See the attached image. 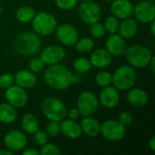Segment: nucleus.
Listing matches in <instances>:
<instances>
[{
	"label": "nucleus",
	"mask_w": 155,
	"mask_h": 155,
	"mask_svg": "<svg viewBox=\"0 0 155 155\" xmlns=\"http://www.w3.org/2000/svg\"><path fill=\"white\" fill-rule=\"evenodd\" d=\"M80 115H81L80 114V112H79V110L77 108H73L69 112V118L72 119V120H74L75 121L76 119H78L80 117Z\"/></svg>",
	"instance_id": "39"
},
{
	"label": "nucleus",
	"mask_w": 155,
	"mask_h": 155,
	"mask_svg": "<svg viewBox=\"0 0 155 155\" xmlns=\"http://www.w3.org/2000/svg\"><path fill=\"white\" fill-rule=\"evenodd\" d=\"M46 133L49 136H57L60 133V124H58V122L51 121L46 126Z\"/></svg>",
	"instance_id": "35"
},
{
	"label": "nucleus",
	"mask_w": 155,
	"mask_h": 155,
	"mask_svg": "<svg viewBox=\"0 0 155 155\" xmlns=\"http://www.w3.org/2000/svg\"><path fill=\"white\" fill-rule=\"evenodd\" d=\"M100 134L107 141H121L125 135V126L119 121L107 120L100 125Z\"/></svg>",
	"instance_id": "7"
},
{
	"label": "nucleus",
	"mask_w": 155,
	"mask_h": 155,
	"mask_svg": "<svg viewBox=\"0 0 155 155\" xmlns=\"http://www.w3.org/2000/svg\"><path fill=\"white\" fill-rule=\"evenodd\" d=\"M111 12L118 19H126L133 15L134 5L129 0H114L111 5Z\"/></svg>",
	"instance_id": "17"
},
{
	"label": "nucleus",
	"mask_w": 155,
	"mask_h": 155,
	"mask_svg": "<svg viewBox=\"0 0 155 155\" xmlns=\"http://www.w3.org/2000/svg\"><path fill=\"white\" fill-rule=\"evenodd\" d=\"M119 20L114 15L107 16L104 19V29L110 34H115L119 29Z\"/></svg>",
	"instance_id": "28"
},
{
	"label": "nucleus",
	"mask_w": 155,
	"mask_h": 155,
	"mask_svg": "<svg viewBox=\"0 0 155 155\" xmlns=\"http://www.w3.org/2000/svg\"><path fill=\"white\" fill-rule=\"evenodd\" d=\"M1 13H2V6H1V5H0V15H1Z\"/></svg>",
	"instance_id": "46"
},
{
	"label": "nucleus",
	"mask_w": 155,
	"mask_h": 155,
	"mask_svg": "<svg viewBox=\"0 0 155 155\" xmlns=\"http://www.w3.org/2000/svg\"><path fill=\"white\" fill-rule=\"evenodd\" d=\"M124 126H127V125H130L133 121H134V117L132 115L131 113L129 112H123L120 116H119V120H118Z\"/></svg>",
	"instance_id": "38"
},
{
	"label": "nucleus",
	"mask_w": 155,
	"mask_h": 155,
	"mask_svg": "<svg viewBox=\"0 0 155 155\" xmlns=\"http://www.w3.org/2000/svg\"><path fill=\"white\" fill-rule=\"evenodd\" d=\"M95 82L101 87L108 86L112 84V74L106 71L99 72L95 76Z\"/></svg>",
	"instance_id": "30"
},
{
	"label": "nucleus",
	"mask_w": 155,
	"mask_h": 155,
	"mask_svg": "<svg viewBox=\"0 0 155 155\" xmlns=\"http://www.w3.org/2000/svg\"><path fill=\"white\" fill-rule=\"evenodd\" d=\"M35 15V10L32 7H30V6H22L16 11L15 17L21 23H28V22L32 21Z\"/></svg>",
	"instance_id": "26"
},
{
	"label": "nucleus",
	"mask_w": 155,
	"mask_h": 155,
	"mask_svg": "<svg viewBox=\"0 0 155 155\" xmlns=\"http://www.w3.org/2000/svg\"><path fill=\"white\" fill-rule=\"evenodd\" d=\"M80 83V78L78 76H73V84H79Z\"/></svg>",
	"instance_id": "45"
},
{
	"label": "nucleus",
	"mask_w": 155,
	"mask_h": 155,
	"mask_svg": "<svg viewBox=\"0 0 155 155\" xmlns=\"http://www.w3.org/2000/svg\"><path fill=\"white\" fill-rule=\"evenodd\" d=\"M106 50L114 56H122L124 54L127 45L126 41L120 35L111 34V35L106 40Z\"/></svg>",
	"instance_id": "15"
},
{
	"label": "nucleus",
	"mask_w": 155,
	"mask_h": 155,
	"mask_svg": "<svg viewBox=\"0 0 155 155\" xmlns=\"http://www.w3.org/2000/svg\"><path fill=\"white\" fill-rule=\"evenodd\" d=\"M4 143L8 150L12 152H19L25 147L27 143V139L25 134H23L22 132L12 130L5 135Z\"/></svg>",
	"instance_id": "13"
},
{
	"label": "nucleus",
	"mask_w": 155,
	"mask_h": 155,
	"mask_svg": "<svg viewBox=\"0 0 155 155\" xmlns=\"http://www.w3.org/2000/svg\"><path fill=\"white\" fill-rule=\"evenodd\" d=\"M114 87L119 91H126L134 87L136 82V73L130 65L119 67L112 76Z\"/></svg>",
	"instance_id": "4"
},
{
	"label": "nucleus",
	"mask_w": 155,
	"mask_h": 155,
	"mask_svg": "<svg viewBox=\"0 0 155 155\" xmlns=\"http://www.w3.org/2000/svg\"><path fill=\"white\" fill-rule=\"evenodd\" d=\"M90 33L94 38H96V39L102 38L105 34V29H104V25H102L98 22L92 24L90 26Z\"/></svg>",
	"instance_id": "31"
},
{
	"label": "nucleus",
	"mask_w": 155,
	"mask_h": 155,
	"mask_svg": "<svg viewBox=\"0 0 155 155\" xmlns=\"http://www.w3.org/2000/svg\"><path fill=\"white\" fill-rule=\"evenodd\" d=\"M118 30L122 37H124V39H130L137 34L138 25L135 20L132 18H126L119 25Z\"/></svg>",
	"instance_id": "22"
},
{
	"label": "nucleus",
	"mask_w": 155,
	"mask_h": 155,
	"mask_svg": "<svg viewBox=\"0 0 155 155\" xmlns=\"http://www.w3.org/2000/svg\"><path fill=\"white\" fill-rule=\"evenodd\" d=\"M55 2L59 8L63 10H72L76 6L78 0H55Z\"/></svg>",
	"instance_id": "34"
},
{
	"label": "nucleus",
	"mask_w": 155,
	"mask_h": 155,
	"mask_svg": "<svg viewBox=\"0 0 155 155\" xmlns=\"http://www.w3.org/2000/svg\"><path fill=\"white\" fill-rule=\"evenodd\" d=\"M17 118V112L15 107L10 104H0V122L3 124H13Z\"/></svg>",
	"instance_id": "24"
},
{
	"label": "nucleus",
	"mask_w": 155,
	"mask_h": 155,
	"mask_svg": "<svg viewBox=\"0 0 155 155\" xmlns=\"http://www.w3.org/2000/svg\"><path fill=\"white\" fill-rule=\"evenodd\" d=\"M22 129L28 134H34L39 128V122L35 115L32 114H25L22 119Z\"/></svg>",
	"instance_id": "25"
},
{
	"label": "nucleus",
	"mask_w": 155,
	"mask_h": 155,
	"mask_svg": "<svg viewBox=\"0 0 155 155\" xmlns=\"http://www.w3.org/2000/svg\"><path fill=\"white\" fill-rule=\"evenodd\" d=\"M73 74L63 64H51L45 73V80L46 84L55 89L64 91L73 84Z\"/></svg>",
	"instance_id": "1"
},
{
	"label": "nucleus",
	"mask_w": 155,
	"mask_h": 155,
	"mask_svg": "<svg viewBox=\"0 0 155 155\" xmlns=\"http://www.w3.org/2000/svg\"><path fill=\"white\" fill-rule=\"evenodd\" d=\"M45 63L41 58H34L29 63V68L33 73H39L45 68Z\"/></svg>",
	"instance_id": "33"
},
{
	"label": "nucleus",
	"mask_w": 155,
	"mask_h": 155,
	"mask_svg": "<svg viewBox=\"0 0 155 155\" xmlns=\"http://www.w3.org/2000/svg\"><path fill=\"white\" fill-rule=\"evenodd\" d=\"M13 47L19 54L34 55L40 50L41 40L36 34L25 32L15 36L13 42Z\"/></svg>",
	"instance_id": "2"
},
{
	"label": "nucleus",
	"mask_w": 155,
	"mask_h": 155,
	"mask_svg": "<svg viewBox=\"0 0 155 155\" xmlns=\"http://www.w3.org/2000/svg\"><path fill=\"white\" fill-rule=\"evenodd\" d=\"M14 81L15 82L16 85L24 89H30L36 84L37 79L33 72L27 70H20L15 73Z\"/></svg>",
	"instance_id": "19"
},
{
	"label": "nucleus",
	"mask_w": 155,
	"mask_h": 155,
	"mask_svg": "<svg viewBox=\"0 0 155 155\" xmlns=\"http://www.w3.org/2000/svg\"><path fill=\"white\" fill-rule=\"evenodd\" d=\"M100 103L105 108L115 107L120 101L119 90L114 86H105L100 93Z\"/></svg>",
	"instance_id": "16"
},
{
	"label": "nucleus",
	"mask_w": 155,
	"mask_h": 155,
	"mask_svg": "<svg viewBox=\"0 0 155 155\" xmlns=\"http://www.w3.org/2000/svg\"><path fill=\"white\" fill-rule=\"evenodd\" d=\"M136 19L142 23H151L154 20L155 5L153 1L143 0L138 2L134 8V12Z\"/></svg>",
	"instance_id": "10"
},
{
	"label": "nucleus",
	"mask_w": 155,
	"mask_h": 155,
	"mask_svg": "<svg viewBox=\"0 0 155 155\" xmlns=\"http://www.w3.org/2000/svg\"><path fill=\"white\" fill-rule=\"evenodd\" d=\"M14 83V76L11 74H4L0 75V88L7 89Z\"/></svg>",
	"instance_id": "36"
},
{
	"label": "nucleus",
	"mask_w": 155,
	"mask_h": 155,
	"mask_svg": "<svg viewBox=\"0 0 155 155\" xmlns=\"http://www.w3.org/2000/svg\"><path fill=\"white\" fill-rule=\"evenodd\" d=\"M34 140L35 142V143L37 145H43L45 143H47L48 141V136L47 134L44 131H39L37 130L35 134H34Z\"/></svg>",
	"instance_id": "37"
},
{
	"label": "nucleus",
	"mask_w": 155,
	"mask_h": 155,
	"mask_svg": "<svg viewBox=\"0 0 155 155\" xmlns=\"http://www.w3.org/2000/svg\"><path fill=\"white\" fill-rule=\"evenodd\" d=\"M106 1H108V2H113V1H114V0H106Z\"/></svg>",
	"instance_id": "47"
},
{
	"label": "nucleus",
	"mask_w": 155,
	"mask_h": 155,
	"mask_svg": "<svg viewBox=\"0 0 155 155\" xmlns=\"http://www.w3.org/2000/svg\"><path fill=\"white\" fill-rule=\"evenodd\" d=\"M149 145H150V148L153 152H155V136H153L150 140V143H149Z\"/></svg>",
	"instance_id": "41"
},
{
	"label": "nucleus",
	"mask_w": 155,
	"mask_h": 155,
	"mask_svg": "<svg viewBox=\"0 0 155 155\" xmlns=\"http://www.w3.org/2000/svg\"><path fill=\"white\" fill-rule=\"evenodd\" d=\"M127 100L134 107H143L147 104L148 96L143 90L132 87L127 94Z\"/></svg>",
	"instance_id": "21"
},
{
	"label": "nucleus",
	"mask_w": 155,
	"mask_h": 155,
	"mask_svg": "<svg viewBox=\"0 0 155 155\" xmlns=\"http://www.w3.org/2000/svg\"><path fill=\"white\" fill-rule=\"evenodd\" d=\"M42 110L47 119L54 122H61L67 114L64 104L58 98L53 96L47 97L43 101Z\"/></svg>",
	"instance_id": "5"
},
{
	"label": "nucleus",
	"mask_w": 155,
	"mask_h": 155,
	"mask_svg": "<svg viewBox=\"0 0 155 155\" xmlns=\"http://www.w3.org/2000/svg\"><path fill=\"white\" fill-rule=\"evenodd\" d=\"M98 100L96 95L91 91L81 93L77 100V109L83 116H92L98 109Z\"/></svg>",
	"instance_id": "8"
},
{
	"label": "nucleus",
	"mask_w": 155,
	"mask_h": 155,
	"mask_svg": "<svg viewBox=\"0 0 155 155\" xmlns=\"http://www.w3.org/2000/svg\"><path fill=\"white\" fill-rule=\"evenodd\" d=\"M113 61V55L104 48H99L94 51L90 57V63L96 68H104Z\"/></svg>",
	"instance_id": "18"
},
{
	"label": "nucleus",
	"mask_w": 155,
	"mask_h": 155,
	"mask_svg": "<svg viewBox=\"0 0 155 155\" xmlns=\"http://www.w3.org/2000/svg\"><path fill=\"white\" fill-rule=\"evenodd\" d=\"M65 56L64 49L59 45H49L45 47L42 53L40 58L44 61L45 64H59L64 60Z\"/></svg>",
	"instance_id": "14"
},
{
	"label": "nucleus",
	"mask_w": 155,
	"mask_h": 155,
	"mask_svg": "<svg viewBox=\"0 0 155 155\" xmlns=\"http://www.w3.org/2000/svg\"><path fill=\"white\" fill-rule=\"evenodd\" d=\"M148 1H153H153H154V0H148Z\"/></svg>",
	"instance_id": "49"
},
{
	"label": "nucleus",
	"mask_w": 155,
	"mask_h": 155,
	"mask_svg": "<svg viewBox=\"0 0 155 155\" xmlns=\"http://www.w3.org/2000/svg\"><path fill=\"white\" fill-rule=\"evenodd\" d=\"M40 153L42 155H59L61 154V151L56 145L46 143L42 145Z\"/></svg>",
	"instance_id": "32"
},
{
	"label": "nucleus",
	"mask_w": 155,
	"mask_h": 155,
	"mask_svg": "<svg viewBox=\"0 0 155 155\" xmlns=\"http://www.w3.org/2000/svg\"><path fill=\"white\" fill-rule=\"evenodd\" d=\"M74 67L79 73H86V72H88L91 69L92 64H91L90 61L87 58H85V57H79V58H77L74 61Z\"/></svg>",
	"instance_id": "29"
},
{
	"label": "nucleus",
	"mask_w": 155,
	"mask_h": 155,
	"mask_svg": "<svg viewBox=\"0 0 155 155\" xmlns=\"http://www.w3.org/2000/svg\"><path fill=\"white\" fill-rule=\"evenodd\" d=\"M79 16L83 22L92 25L101 18V8L93 1H84L79 7Z\"/></svg>",
	"instance_id": "9"
},
{
	"label": "nucleus",
	"mask_w": 155,
	"mask_h": 155,
	"mask_svg": "<svg viewBox=\"0 0 155 155\" xmlns=\"http://www.w3.org/2000/svg\"><path fill=\"white\" fill-rule=\"evenodd\" d=\"M55 35L57 39L64 45L72 46L79 39V34L74 26L69 24H62L56 26Z\"/></svg>",
	"instance_id": "11"
},
{
	"label": "nucleus",
	"mask_w": 155,
	"mask_h": 155,
	"mask_svg": "<svg viewBox=\"0 0 155 155\" xmlns=\"http://www.w3.org/2000/svg\"><path fill=\"white\" fill-rule=\"evenodd\" d=\"M0 155H14V152H12L10 150H8V151L3 150V151H0Z\"/></svg>",
	"instance_id": "42"
},
{
	"label": "nucleus",
	"mask_w": 155,
	"mask_h": 155,
	"mask_svg": "<svg viewBox=\"0 0 155 155\" xmlns=\"http://www.w3.org/2000/svg\"><path fill=\"white\" fill-rule=\"evenodd\" d=\"M39 154V152H37L36 150H34V149H27L25 150L23 155H38Z\"/></svg>",
	"instance_id": "40"
},
{
	"label": "nucleus",
	"mask_w": 155,
	"mask_h": 155,
	"mask_svg": "<svg viewBox=\"0 0 155 155\" xmlns=\"http://www.w3.org/2000/svg\"><path fill=\"white\" fill-rule=\"evenodd\" d=\"M126 60L134 66L137 68H143L150 64L153 53L152 51L143 45H134L128 47L125 51Z\"/></svg>",
	"instance_id": "3"
},
{
	"label": "nucleus",
	"mask_w": 155,
	"mask_h": 155,
	"mask_svg": "<svg viewBox=\"0 0 155 155\" xmlns=\"http://www.w3.org/2000/svg\"><path fill=\"white\" fill-rule=\"evenodd\" d=\"M154 62H155V57L154 56H153V57H152V59H151V61H150V64H151V69H152V71H153V73L155 72Z\"/></svg>",
	"instance_id": "43"
},
{
	"label": "nucleus",
	"mask_w": 155,
	"mask_h": 155,
	"mask_svg": "<svg viewBox=\"0 0 155 155\" xmlns=\"http://www.w3.org/2000/svg\"><path fill=\"white\" fill-rule=\"evenodd\" d=\"M60 131L66 137H69L71 139H75L80 137L83 133L81 125L72 119L62 120L60 124Z\"/></svg>",
	"instance_id": "20"
},
{
	"label": "nucleus",
	"mask_w": 155,
	"mask_h": 155,
	"mask_svg": "<svg viewBox=\"0 0 155 155\" xmlns=\"http://www.w3.org/2000/svg\"><path fill=\"white\" fill-rule=\"evenodd\" d=\"M34 31L39 35H49L55 31L57 26V21L55 17L46 12H40L37 15H35L32 19Z\"/></svg>",
	"instance_id": "6"
},
{
	"label": "nucleus",
	"mask_w": 155,
	"mask_h": 155,
	"mask_svg": "<svg viewBox=\"0 0 155 155\" xmlns=\"http://www.w3.org/2000/svg\"><path fill=\"white\" fill-rule=\"evenodd\" d=\"M5 99L15 108H22L25 106L27 103V94L25 90L18 85H11L7 89H5Z\"/></svg>",
	"instance_id": "12"
},
{
	"label": "nucleus",
	"mask_w": 155,
	"mask_h": 155,
	"mask_svg": "<svg viewBox=\"0 0 155 155\" xmlns=\"http://www.w3.org/2000/svg\"><path fill=\"white\" fill-rule=\"evenodd\" d=\"M154 26H155V22L154 20L152 22V25H151V33H152V35L154 36L155 35V31H154Z\"/></svg>",
	"instance_id": "44"
},
{
	"label": "nucleus",
	"mask_w": 155,
	"mask_h": 155,
	"mask_svg": "<svg viewBox=\"0 0 155 155\" xmlns=\"http://www.w3.org/2000/svg\"><path fill=\"white\" fill-rule=\"evenodd\" d=\"M82 132L89 137H95L100 134V124L94 118L85 116L81 122Z\"/></svg>",
	"instance_id": "23"
},
{
	"label": "nucleus",
	"mask_w": 155,
	"mask_h": 155,
	"mask_svg": "<svg viewBox=\"0 0 155 155\" xmlns=\"http://www.w3.org/2000/svg\"><path fill=\"white\" fill-rule=\"evenodd\" d=\"M94 47V43L92 39L88 37H84L81 38L80 40L75 43V48L78 52L83 53V54H87L90 53Z\"/></svg>",
	"instance_id": "27"
},
{
	"label": "nucleus",
	"mask_w": 155,
	"mask_h": 155,
	"mask_svg": "<svg viewBox=\"0 0 155 155\" xmlns=\"http://www.w3.org/2000/svg\"><path fill=\"white\" fill-rule=\"evenodd\" d=\"M83 1L84 2V1H93V0H83Z\"/></svg>",
	"instance_id": "48"
}]
</instances>
